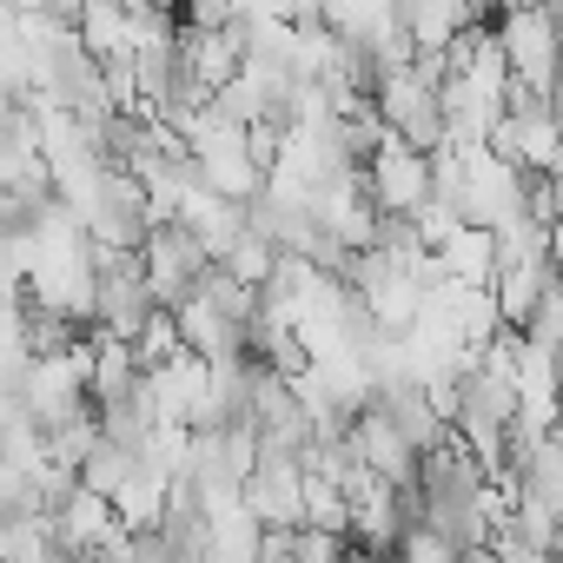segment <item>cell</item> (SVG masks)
<instances>
[{"label":"cell","mask_w":563,"mask_h":563,"mask_svg":"<svg viewBox=\"0 0 563 563\" xmlns=\"http://www.w3.org/2000/svg\"><path fill=\"white\" fill-rule=\"evenodd\" d=\"M405 497H411V523L431 530V537H444L451 550L490 543V530H497L504 510H510L497 471H490L471 444H457V438H444L438 451L418 457V477L405 484Z\"/></svg>","instance_id":"obj_1"},{"label":"cell","mask_w":563,"mask_h":563,"mask_svg":"<svg viewBox=\"0 0 563 563\" xmlns=\"http://www.w3.org/2000/svg\"><path fill=\"white\" fill-rule=\"evenodd\" d=\"M438 405H444V418H451V438L471 444V451L497 471L504 451H510V438H517V418H523V405H517V332H504V339H490L484 352H471V358L438 385Z\"/></svg>","instance_id":"obj_2"},{"label":"cell","mask_w":563,"mask_h":563,"mask_svg":"<svg viewBox=\"0 0 563 563\" xmlns=\"http://www.w3.org/2000/svg\"><path fill=\"white\" fill-rule=\"evenodd\" d=\"M497 484L510 504L504 517H517L523 530H537L543 543L563 550V444L556 438H510Z\"/></svg>","instance_id":"obj_3"},{"label":"cell","mask_w":563,"mask_h":563,"mask_svg":"<svg viewBox=\"0 0 563 563\" xmlns=\"http://www.w3.org/2000/svg\"><path fill=\"white\" fill-rule=\"evenodd\" d=\"M444 54H411L405 67H391L372 93L378 120L391 140L418 146V153H438L444 146Z\"/></svg>","instance_id":"obj_4"},{"label":"cell","mask_w":563,"mask_h":563,"mask_svg":"<svg viewBox=\"0 0 563 563\" xmlns=\"http://www.w3.org/2000/svg\"><path fill=\"white\" fill-rule=\"evenodd\" d=\"M179 140H186V153H192L199 179H206L219 199L252 206V199L265 192V159H258V146H252V126H232L219 107H206Z\"/></svg>","instance_id":"obj_5"},{"label":"cell","mask_w":563,"mask_h":563,"mask_svg":"<svg viewBox=\"0 0 563 563\" xmlns=\"http://www.w3.org/2000/svg\"><path fill=\"white\" fill-rule=\"evenodd\" d=\"M490 34H497V54H504L517 93L550 100V93L563 87V14H543V8H504Z\"/></svg>","instance_id":"obj_6"},{"label":"cell","mask_w":563,"mask_h":563,"mask_svg":"<svg viewBox=\"0 0 563 563\" xmlns=\"http://www.w3.org/2000/svg\"><path fill=\"white\" fill-rule=\"evenodd\" d=\"M140 272H146L159 312H179V306L199 292V278L212 272V252L192 239L186 219H153V232H146V245H140Z\"/></svg>","instance_id":"obj_7"},{"label":"cell","mask_w":563,"mask_h":563,"mask_svg":"<svg viewBox=\"0 0 563 563\" xmlns=\"http://www.w3.org/2000/svg\"><path fill=\"white\" fill-rule=\"evenodd\" d=\"M74 219H80V232H87L93 245H107V252H140L159 212H153L146 186H140L133 173H120V166H113V173L93 186V199H87Z\"/></svg>","instance_id":"obj_8"},{"label":"cell","mask_w":563,"mask_h":563,"mask_svg":"<svg viewBox=\"0 0 563 563\" xmlns=\"http://www.w3.org/2000/svg\"><path fill=\"white\" fill-rule=\"evenodd\" d=\"M490 146L517 166V173H563V126H556V107L537 100V93H510Z\"/></svg>","instance_id":"obj_9"},{"label":"cell","mask_w":563,"mask_h":563,"mask_svg":"<svg viewBox=\"0 0 563 563\" xmlns=\"http://www.w3.org/2000/svg\"><path fill=\"white\" fill-rule=\"evenodd\" d=\"M239 497H245V510H252L265 530H299V523H306V457L258 451Z\"/></svg>","instance_id":"obj_10"},{"label":"cell","mask_w":563,"mask_h":563,"mask_svg":"<svg viewBox=\"0 0 563 563\" xmlns=\"http://www.w3.org/2000/svg\"><path fill=\"white\" fill-rule=\"evenodd\" d=\"M365 199L378 212H418L431 199V153H418L405 140H385L365 159Z\"/></svg>","instance_id":"obj_11"},{"label":"cell","mask_w":563,"mask_h":563,"mask_svg":"<svg viewBox=\"0 0 563 563\" xmlns=\"http://www.w3.org/2000/svg\"><path fill=\"white\" fill-rule=\"evenodd\" d=\"M372 405L405 431V444L424 457V451H438L444 438H451V418H444V405H438V391L431 385H418V378H378L372 385Z\"/></svg>","instance_id":"obj_12"},{"label":"cell","mask_w":563,"mask_h":563,"mask_svg":"<svg viewBox=\"0 0 563 563\" xmlns=\"http://www.w3.org/2000/svg\"><path fill=\"white\" fill-rule=\"evenodd\" d=\"M411 530V497L398 484H378V477H358L352 484V543L391 556Z\"/></svg>","instance_id":"obj_13"},{"label":"cell","mask_w":563,"mask_h":563,"mask_svg":"<svg viewBox=\"0 0 563 563\" xmlns=\"http://www.w3.org/2000/svg\"><path fill=\"white\" fill-rule=\"evenodd\" d=\"M352 444H358V464H365L378 484H398V490H405V484L418 477V451L405 444V431H398L372 398H365V411L352 418Z\"/></svg>","instance_id":"obj_14"},{"label":"cell","mask_w":563,"mask_h":563,"mask_svg":"<svg viewBox=\"0 0 563 563\" xmlns=\"http://www.w3.org/2000/svg\"><path fill=\"white\" fill-rule=\"evenodd\" d=\"M146 391V365L133 345H113V339H93V372H87V405L93 411H120Z\"/></svg>","instance_id":"obj_15"},{"label":"cell","mask_w":563,"mask_h":563,"mask_svg":"<svg viewBox=\"0 0 563 563\" xmlns=\"http://www.w3.org/2000/svg\"><path fill=\"white\" fill-rule=\"evenodd\" d=\"M206 510H212V550H206V563H258L265 523L245 510V497H219Z\"/></svg>","instance_id":"obj_16"},{"label":"cell","mask_w":563,"mask_h":563,"mask_svg":"<svg viewBox=\"0 0 563 563\" xmlns=\"http://www.w3.org/2000/svg\"><path fill=\"white\" fill-rule=\"evenodd\" d=\"M438 265H444V278H457V286H490L497 278V239L464 225L451 245H438Z\"/></svg>","instance_id":"obj_17"},{"label":"cell","mask_w":563,"mask_h":563,"mask_svg":"<svg viewBox=\"0 0 563 563\" xmlns=\"http://www.w3.org/2000/svg\"><path fill=\"white\" fill-rule=\"evenodd\" d=\"M232 278H239V286H265V278H272V265H278V245L265 239V232H252V219H245V232H239V245L219 258Z\"/></svg>","instance_id":"obj_18"},{"label":"cell","mask_w":563,"mask_h":563,"mask_svg":"<svg viewBox=\"0 0 563 563\" xmlns=\"http://www.w3.org/2000/svg\"><path fill=\"white\" fill-rule=\"evenodd\" d=\"M517 339H523V345H537V352H550V358H563V278L537 299V312L517 325Z\"/></svg>","instance_id":"obj_19"},{"label":"cell","mask_w":563,"mask_h":563,"mask_svg":"<svg viewBox=\"0 0 563 563\" xmlns=\"http://www.w3.org/2000/svg\"><path fill=\"white\" fill-rule=\"evenodd\" d=\"M490 550H497V563H563V550L543 543L537 530H523L517 517H504V523L490 530Z\"/></svg>","instance_id":"obj_20"},{"label":"cell","mask_w":563,"mask_h":563,"mask_svg":"<svg viewBox=\"0 0 563 563\" xmlns=\"http://www.w3.org/2000/svg\"><path fill=\"white\" fill-rule=\"evenodd\" d=\"M286 543H292L299 563H339L352 537H332V530H312V523H306V530H286Z\"/></svg>","instance_id":"obj_21"},{"label":"cell","mask_w":563,"mask_h":563,"mask_svg":"<svg viewBox=\"0 0 563 563\" xmlns=\"http://www.w3.org/2000/svg\"><path fill=\"white\" fill-rule=\"evenodd\" d=\"M398 563H457V550L444 543V537H431V530H405V543H398Z\"/></svg>","instance_id":"obj_22"},{"label":"cell","mask_w":563,"mask_h":563,"mask_svg":"<svg viewBox=\"0 0 563 563\" xmlns=\"http://www.w3.org/2000/svg\"><path fill=\"white\" fill-rule=\"evenodd\" d=\"M258 563H299V556H292V543H286V530H265V550H258Z\"/></svg>","instance_id":"obj_23"},{"label":"cell","mask_w":563,"mask_h":563,"mask_svg":"<svg viewBox=\"0 0 563 563\" xmlns=\"http://www.w3.org/2000/svg\"><path fill=\"white\" fill-rule=\"evenodd\" d=\"M464 8H471V21H477V27H497V14H504V0H464Z\"/></svg>","instance_id":"obj_24"},{"label":"cell","mask_w":563,"mask_h":563,"mask_svg":"<svg viewBox=\"0 0 563 563\" xmlns=\"http://www.w3.org/2000/svg\"><path fill=\"white\" fill-rule=\"evenodd\" d=\"M457 563H497V550H490V543H477V550H457Z\"/></svg>","instance_id":"obj_25"},{"label":"cell","mask_w":563,"mask_h":563,"mask_svg":"<svg viewBox=\"0 0 563 563\" xmlns=\"http://www.w3.org/2000/svg\"><path fill=\"white\" fill-rule=\"evenodd\" d=\"M550 438L563 444V398H556V418H550Z\"/></svg>","instance_id":"obj_26"},{"label":"cell","mask_w":563,"mask_h":563,"mask_svg":"<svg viewBox=\"0 0 563 563\" xmlns=\"http://www.w3.org/2000/svg\"><path fill=\"white\" fill-rule=\"evenodd\" d=\"M550 107H556V126H563V87H556V93H550Z\"/></svg>","instance_id":"obj_27"}]
</instances>
